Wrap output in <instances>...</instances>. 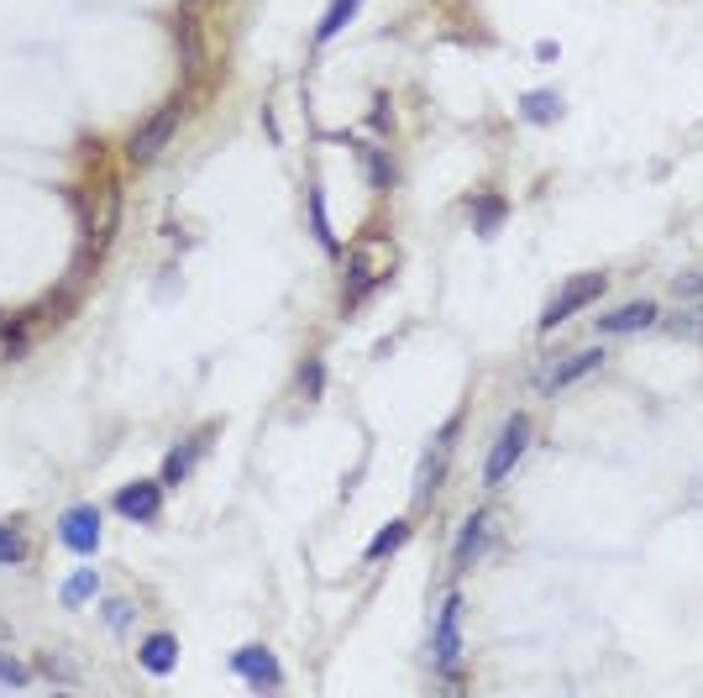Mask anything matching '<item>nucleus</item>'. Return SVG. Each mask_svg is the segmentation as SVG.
<instances>
[{"mask_svg": "<svg viewBox=\"0 0 703 698\" xmlns=\"http://www.w3.org/2000/svg\"><path fill=\"white\" fill-rule=\"evenodd\" d=\"M32 678V673H27V667H21V661H11L6 657V651H0V682H11V688H21V682Z\"/></svg>", "mask_w": 703, "mask_h": 698, "instance_id": "nucleus-27", "label": "nucleus"}, {"mask_svg": "<svg viewBox=\"0 0 703 698\" xmlns=\"http://www.w3.org/2000/svg\"><path fill=\"white\" fill-rule=\"evenodd\" d=\"M358 11H362V0H331V6H325V17H321V27H316V42H331L347 21L358 17Z\"/></svg>", "mask_w": 703, "mask_h": 698, "instance_id": "nucleus-17", "label": "nucleus"}, {"mask_svg": "<svg viewBox=\"0 0 703 698\" xmlns=\"http://www.w3.org/2000/svg\"><path fill=\"white\" fill-rule=\"evenodd\" d=\"M163 510V489L153 479H137V483H126L116 494V515L121 520H132V525H147V520Z\"/></svg>", "mask_w": 703, "mask_h": 698, "instance_id": "nucleus-7", "label": "nucleus"}, {"mask_svg": "<svg viewBox=\"0 0 703 698\" xmlns=\"http://www.w3.org/2000/svg\"><path fill=\"white\" fill-rule=\"evenodd\" d=\"M358 158L368 163V179H373V189H389V184H394V168L383 163L379 147H358Z\"/></svg>", "mask_w": 703, "mask_h": 698, "instance_id": "nucleus-23", "label": "nucleus"}, {"mask_svg": "<svg viewBox=\"0 0 703 698\" xmlns=\"http://www.w3.org/2000/svg\"><path fill=\"white\" fill-rule=\"evenodd\" d=\"M59 541L69 546V552L90 557V552L101 546V510H95V504H74V510H63V520H59Z\"/></svg>", "mask_w": 703, "mask_h": 698, "instance_id": "nucleus-6", "label": "nucleus"}, {"mask_svg": "<svg viewBox=\"0 0 703 698\" xmlns=\"http://www.w3.org/2000/svg\"><path fill=\"white\" fill-rule=\"evenodd\" d=\"M27 341H32V316H11L0 326V362H17L27 352Z\"/></svg>", "mask_w": 703, "mask_h": 698, "instance_id": "nucleus-15", "label": "nucleus"}, {"mask_svg": "<svg viewBox=\"0 0 703 698\" xmlns=\"http://www.w3.org/2000/svg\"><path fill=\"white\" fill-rule=\"evenodd\" d=\"M101 615H105V625H111V630H126V625H132V615H137V609H132L126 598H105V604H101Z\"/></svg>", "mask_w": 703, "mask_h": 698, "instance_id": "nucleus-25", "label": "nucleus"}, {"mask_svg": "<svg viewBox=\"0 0 703 698\" xmlns=\"http://www.w3.org/2000/svg\"><path fill=\"white\" fill-rule=\"evenodd\" d=\"M499 220H504V205H499L494 195L483 199V205H473V226H478V237H488V232H494Z\"/></svg>", "mask_w": 703, "mask_h": 698, "instance_id": "nucleus-24", "label": "nucleus"}, {"mask_svg": "<svg viewBox=\"0 0 703 698\" xmlns=\"http://www.w3.org/2000/svg\"><path fill=\"white\" fill-rule=\"evenodd\" d=\"M231 673H237V678H247L252 688H279V682H283L279 661H273V651H268V646H241L237 657H231Z\"/></svg>", "mask_w": 703, "mask_h": 698, "instance_id": "nucleus-8", "label": "nucleus"}, {"mask_svg": "<svg viewBox=\"0 0 703 698\" xmlns=\"http://www.w3.org/2000/svg\"><path fill=\"white\" fill-rule=\"evenodd\" d=\"M200 446H205V431H200V437H189V441H179V446L168 452V462H163V483L189 479V473H195V462H200Z\"/></svg>", "mask_w": 703, "mask_h": 698, "instance_id": "nucleus-14", "label": "nucleus"}, {"mask_svg": "<svg viewBox=\"0 0 703 698\" xmlns=\"http://www.w3.org/2000/svg\"><path fill=\"white\" fill-rule=\"evenodd\" d=\"M27 562V536H21V525H0V567H17Z\"/></svg>", "mask_w": 703, "mask_h": 698, "instance_id": "nucleus-22", "label": "nucleus"}, {"mask_svg": "<svg viewBox=\"0 0 703 698\" xmlns=\"http://www.w3.org/2000/svg\"><path fill=\"white\" fill-rule=\"evenodd\" d=\"M0 636H6V630H0Z\"/></svg>", "mask_w": 703, "mask_h": 698, "instance_id": "nucleus-30", "label": "nucleus"}, {"mask_svg": "<svg viewBox=\"0 0 703 698\" xmlns=\"http://www.w3.org/2000/svg\"><path fill=\"white\" fill-rule=\"evenodd\" d=\"M431 661L452 673L463 661V594H446L442 615H436V630H431Z\"/></svg>", "mask_w": 703, "mask_h": 698, "instance_id": "nucleus-3", "label": "nucleus"}, {"mask_svg": "<svg viewBox=\"0 0 703 698\" xmlns=\"http://www.w3.org/2000/svg\"><path fill=\"white\" fill-rule=\"evenodd\" d=\"M404 541H410V520H389V525H383L379 536L368 541V562H383L389 552H400Z\"/></svg>", "mask_w": 703, "mask_h": 698, "instance_id": "nucleus-16", "label": "nucleus"}, {"mask_svg": "<svg viewBox=\"0 0 703 698\" xmlns=\"http://www.w3.org/2000/svg\"><path fill=\"white\" fill-rule=\"evenodd\" d=\"M463 431V420H446V431L431 446H425V458H421V473H415V504H431V494L442 489V479H446V462H452V437Z\"/></svg>", "mask_w": 703, "mask_h": 698, "instance_id": "nucleus-5", "label": "nucleus"}, {"mask_svg": "<svg viewBox=\"0 0 703 698\" xmlns=\"http://www.w3.org/2000/svg\"><path fill=\"white\" fill-rule=\"evenodd\" d=\"M525 446H530V420L509 415L504 420V431H499V441H494V452H488V462H483V483L499 489V483L515 473V462L525 458Z\"/></svg>", "mask_w": 703, "mask_h": 698, "instance_id": "nucleus-2", "label": "nucleus"}, {"mask_svg": "<svg viewBox=\"0 0 703 698\" xmlns=\"http://www.w3.org/2000/svg\"><path fill=\"white\" fill-rule=\"evenodd\" d=\"M483 546H488V515L478 510V515H467V520H463V531H457V546H452V567L463 573L467 562H473V557L483 552Z\"/></svg>", "mask_w": 703, "mask_h": 698, "instance_id": "nucleus-12", "label": "nucleus"}, {"mask_svg": "<svg viewBox=\"0 0 703 698\" xmlns=\"http://www.w3.org/2000/svg\"><path fill=\"white\" fill-rule=\"evenodd\" d=\"M599 362H603V352H599V347H588V352H572V358L562 362V368H551V373H546V379H541V389H546V394H557V389H567V383L588 379V373H593Z\"/></svg>", "mask_w": 703, "mask_h": 698, "instance_id": "nucleus-11", "label": "nucleus"}, {"mask_svg": "<svg viewBox=\"0 0 703 698\" xmlns=\"http://www.w3.org/2000/svg\"><path fill=\"white\" fill-rule=\"evenodd\" d=\"M373 274H368V258H352L347 263V289H342V310H352V305H362V295L373 289Z\"/></svg>", "mask_w": 703, "mask_h": 698, "instance_id": "nucleus-19", "label": "nucleus"}, {"mask_svg": "<svg viewBox=\"0 0 703 698\" xmlns=\"http://www.w3.org/2000/svg\"><path fill=\"white\" fill-rule=\"evenodd\" d=\"M179 48H184V69H200V32H195V21H189V17H184Z\"/></svg>", "mask_w": 703, "mask_h": 698, "instance_id": "nucleus-26", "label": "nucleus"}, {"mask_svg": "<svg viewBox=\"0 0 703 698\" xmlns=\"http://www.w3.org/2000/svg\"><path fill=\"white\" fill-rule=\"evenodd\" d=\"M179 121H184V105H179V100L158 105V111L142 121L137 132H132V142H126V158L137 163V168L158 163V158H163V147H168V142H174V132H179Z\"/></svg>", "mask_w": 703, "mask_h": 698, "instance_id": "nucleus-1", "label": "nucleus"}, {"mask_svg": "<svg viewBox=\"0 0 703 698\" xmlns=\"http://www.w3.org/2000/svg\"><path fill=\"white\" fill-rule=\"evenodd\" d=\"M520 111H525V121H536V126H546V121H557V111H562V100L551 95V90H536V95H525V100H520Z\"/></svg>", "mask_w": 703, "mask_h": 698, "instance_id": "nucleus-21", "label": "nucleus"}, {"mask_svg": "<svg viewBox=\"0 0 703 698\" xmlns=\"http://www.w3.org/2000/svg\"><path fill=\"white\" fill-rule=\"evenodd\" d=\"M321 389H325V373H321V362L310 358V368H304V394L316 399V394H321Z\"/></svg>", "mask_w": 703, "mask_h": 698, "instance_id": "nucleus-28", "label": "nucleus"}, {"mask_svg": "<svg viewBox=\"0 0 703 698\" xmlns=\"http://www.w3.org/2000/svg\"><path fill=\"white\" fill-rule=\"evenodd\" d=\"M693 289H703V279H699V284H693Z\"/></svg>", "mask_w": 703, "mask_h": 698, "instance_id": "nucleus-29", "label": "nucleus"}, {"mask_svg": "<svg viewBox=\"0 0 703 698\" xmlns=\"http://www.w3.org/2000/svg\"><path fill=\"white\" fill-rule=\"evenodd\" d=\"M310 220H316V242L325 253H337V232H331V216H325V189L310 184Z\"/></svg>", "mask_w": 703, "mask_h": 698, "instance_id": "nucleus-20", "label": "nucleus"}, {"mask_svg": "<svg viewBox=\"0 0 703 698\" xmlns=\"http://www.w3.org/2000/svg\"><path fill=\"white\" fill-rule=\"evenodd\" d=\"M116 220H121V195H116V184H105V189H101V211H95V226H90V247H95V253L111 247Z\"/></svg>", "mask_w": 703, "mask_h": 698, "instance_id": "nucleus-13", "label": "nucleus"}, {"mask_svg": "<svg viewBox=\"0 0 703 698\" xmlns=\"http://www.w3.org/2000/svg\"><path fill=\"white\" fill-rule=\"evenodd\" d=\"M603 284H609L603 274H578L572 284H562V295H557V299H551V305L541 310V331H557L562 320H572L578 310H588V305L603 295Z\"/></svg>", "mask_w": 703, "mask_h": 698, "instance_id": "nucleus-4", "label": "nucleus"}, {"mask_svg": "<svg viewBox=\"0 0 703 698\" xmlns=\"http://www.w3.org/2000/svg\"><path fill=\"white\" fill-rule=\"evenodd\" d=\"M137 661H142V673H153V678H168V673H174V661H179V640L168 636V630H158V636L142 640Z\"/></svg>", "mask_w": 703, "mask_h": 698, "instance_id": "nucleus-10", "label": "nucleus"}, {"mask_svg": "<svg viewBox=\"0 0 703 698\" xmlns=\"http://www.w3.org/2000/svg\"><path fill=\"white\" fill-rule=\"evenodd\" d=\"M651 320H657V305H651V299H630V305H620V310H609V316L599 320V331L603 337H624V331H641Z\"/></svg>", "mask_w": 703, "mask_h": 698, "instance_id": "nucleus-9", "label": "nucleus"}, {"mask_svg": "<svg viewBox=\"0 0 703 698\" xmlns=\"http://www.w3.org/2000/svg\"><path fill=\"white\" fill-rule=\"evenodd\" d=\"M90 598H101V573L80 567L74 578L63 583V604H69V609H80V604H90Z\"/></svg>", "mask_w": 703, "mask_h": 698, "instance_id": "nucleus-18", "label": "nucleus"}]
</instances>
